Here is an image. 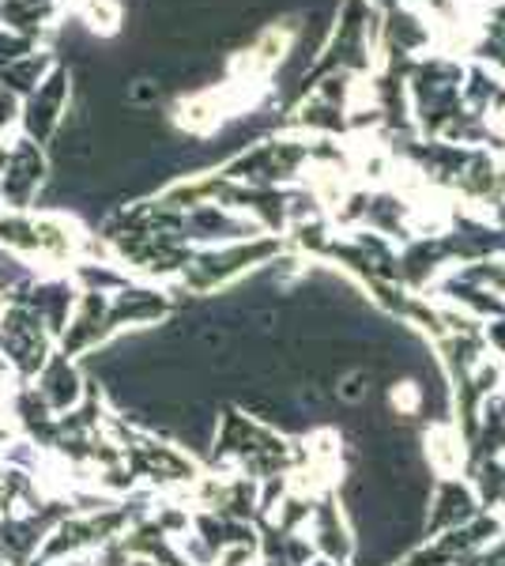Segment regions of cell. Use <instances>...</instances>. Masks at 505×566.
<instances>
[{
    "instance_id": "obj_1",
    "label": "cell",
    "mask_w": 505,
    "mask_h": 566,
    "mask_svg": "<svg viewBox=\"0 0 505 566\" xmlns=\"http://www.w3.org/2000/svg\"><path fill=\"white\" fill-rule=\"evenodd\" d=\"M344 397H347V400H358V397H362V374H355V378H351V381H347Z\"/></svg>"
}]
</instances>
